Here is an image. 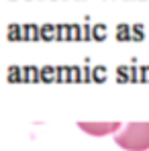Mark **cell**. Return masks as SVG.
I'll return each instance as SVG.
<instances>
[{
	"label": "cell",
	"mask_w": 149,
	"mask_h": 151,
	"mask_svg": "<svg viewBox=\"0 0 149 151\" xmlns=\"http://www.w3.org/2000/svg\"><path fill=\"white\" fill-rule=\"evenodd\" d=\"M117 145L127 151H147L149 149V123H129L114 137Z\"/></svg>",
	"instance_id": "1"
},
{
	"label": "cell",
	"mask_w": 149,
	"mask_h": 151,
	"mask_svg": "<svg viewBox=\"0 0 149 151\" xmlns=\"http://www.w3.org/2000/svg\"><path fill=\"white\" fill-rule=\"evenodd\" d=\"M80 129H84L90 135H106L117 129H121V123H80Z\"/></svg>",
	"instance_id": "2"
}]
</instances>
